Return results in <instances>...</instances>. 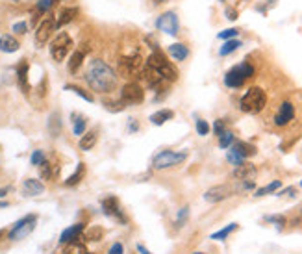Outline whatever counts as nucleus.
Here are the masks:
<instances>
[{
  "label": "nucleus",
  "instance_id": "3c124183",
  "mask_svg": "<svg viewBox=\"0 0 302 254\" xmlns=\"http://www.w3.org/2000/svg\"><path fill=\"white\" fill-rule=\"evenodd\" d=\"M137 253H139V254H152L147 247H143L141 243H137Z\"/></svg>",
  "mask_w": 302,
  "mask_h": 254
},
{
  "label": "nucleus",
  "instance_id": "473e14b6",
  "mask_svg": "<svg viewBox=\"0 0 302 254\" xmlns=\"http://www.w3.org/2000/svg\"><path fill=\"white\" fill-rule=\"evenodd\" d=\"M278 188H282V182H280V180H274V182H271L269 186H265V188H260V190L256 191V197H263V195H267V193H274Z\"/></svg>",
  "mask_w": 302,
  "mask_h": 254
},
{
  "label": "nucleus",
  "instance_id": "f257e3e1",
  "mask_svg": "<svg viewBox=\"0 0 302 254\" xmlns=\"http://www.w3.org/2000/svg\"><path fill=\"white\" fill-rule=\"evenodd\" d=\"M85 82L89 84L93 91L97 93H110L115 89L117 85V74L113 72L110 65L102 62V60H93L91 64L87 65L85 71Z\"/></svg>",
  "mask_w": 302,
  "mask_h": 254
},
{
  "label": "nucleus",
  "instance_id": "2eb2a0df",
  "mask_svg": "<svg viewBox=\"0 0 302 254\" xmlns=\"http://www.w3.org/2000/svg\"><path fill=\"white\" fill-rule=\"evenodd\" d=\"M85 230V225L84 223H76V225L69 226V228H65L61 236H60V243L61 245H67V243H72V241H78L82 238V234Z\"/></svg>",
  "mask_w": 302,
  "mask_h": 254
},
{
  "label": "nucleus",
  "instance_id": "1a4fd4ad",
  "mask_svg": "<svg viewBox=\"0 0 302 254\" xmlns=\"http://www.w3.org/2000/svg\"><path fill=\"white\" fill-rule=\"evenodd\" d=\"M145 99V91H143V87H141L137 82H130L122 87V91H121V100L124 102V104H141Z\"/></svg>",
  "mask_w": 302,
  "mask_h": 254
},
{
  "label": "nucleus",
  "instance_id": "dca6fc26",
  "mask_svg": "<svg viewBox=\"0 0 302 254\" xmlns=\"http://www.w3.org/2000/svg\"><path fill=\"white\" fill-rule=\"evenodd\" d=\"M230 150H232L234 154L241 156L243 160H246V158H252V156L256 154V147H254V145H250V143H246V141H234L232 147H230Z\"/></svg>",
  "mask_w": 302,
  "mask_h": 254
},
{
  "label": "nucleus",
  "instance_id": "4c0bfd02",
  "mask_svg": "<svg viewBox=\"0 0 302 254\" xmlns=\"http://www.w3.org/2000/svg\"><path fill=\"white\" fill-rule=\"evenodd\" d=\"M45 160H47V158H45V152H43V150H34V152H32V158H30L32 165H35V167H39Z\"/></svg>",
  "mask_w": 302,
  "mask_h": 254
},
{
  "label": "nucleus",
  "instance_id": "72a5a7b5",
  "mask_svg": "<svg viewBox=\"0 0 302 254\" xmlns=\"http://www.w3.org/2000/svg\"><path fill=\"white\" fill-rule=\"evenodd\" d=\"M232 143H234V134L230 132V130H226L225 134L219 135V147H221V148L232 147Z\"/></svg>",
  "mask_w": 302,
  "mask_h": 254
},
{
  "label": "nucleus",
  "instance_id": "f8f14e48",
  "mask_svg": "<svg viewBox=\"0 0 302 254\" xmlns=\"http://www.w3.org/2000/svg\"><path fill=\"white\" fill-rule=\"evenodd\" d=\"M54 30H56L54 17H47V19L37 26V32H35V43H37V47H41V45H45V43L49 41Z\"/></svg>",
  "mask_w": 302,
  "mask_h": 254
},
{
  "label": "nucleus",
  "instance_id": "49530a36",
  "mask_svg": "<svg viewBox=\"0 0 302 254\" xmlns=\"http://www.w3.org/2000/svg\"><path fill=\"white\" fill-rule=\"evenodd\" d=\"M26 30H28V24L26 22H15L13 24V32L15 34H26Z\"/></svg>",
  "mask_w": 302,
  "mask_h": 254
},
{
  "label": "nucleus",
  "instance_id": "ddd939ff",
  "mask_svg": "<svg viewBox=\"0 0 302 254\" xmlns=\"http://www.w3.org/2000/svg\"><path fill=\"white\" fill-rule=\"evenodd\" d=\"M121 69L128 74H139V71L143 69V58L139 52H134L132 56H122L121 58Z\"/></svg>",
  "mask_w": 302,
  "mask_h": 254
},
{
  "label": "nucleus",
  "instance_id": "c9c22d12",
  "mask_svg": "<svg viewBox=\"0 0 302 254\" xmlns=\"http://www.w3.org/2000/svg\"><path fill=\"white\" fill-rule=\"evenodd\" d=\"M104 106H106V110H108V112H115V113H117V112H122L126 104H124L122 100H115V102H110V100H108V102H104Z\"/></svg>",
  "mask_w": 302,
  "mask_h": 254
},
{
  "label": "nucleus",
  "instance_id": "393cba45",
  "mask_svg": "<svg viewBox=\"0 0 302 254\" xmlns=\"http://www.w3.org/2000/svg\"><path fill=\"white\" fill-rule=\"evenodd\" d=\"M97 137H99V135H97V130L85 132V134L80 137V143H78V145H80L82 150H91V148L95 147V143H97Z\"/></svg>",
  "mask_w": 302,
  "mask_h": 254
},
{
  "label": "nucleus",
  "instance_id": "603ef678",
  "mask_svg": "<svg viewBox=\"0 0 302 254\" xmlns=\"http://www.w3.org/2000/svg\"><path fill=\"white\" fill-rule=\"evenodd\" d=\"M2 236H4V230H0V238H2Z\"/></svg>",
  "mask_w": 302,
  "mask_h": 254
},
{
  "label": "nucleus",
  "instance_id": "423d86ee",
  "mask_svg": "<svg viewBox=\"0 0 302 254\" xmlns=\"http://www.w3.org/2000/svg\"><path fill=\"white\" fill-rule=\"evenodd\" d=\"M70 49H72V39H70L69 34L61 32L54 37V41L50 45V54L54 58V62H63L70 52Z\"/></svg>",
  "mask_w": 302,
  "mask_h": 254
},
{
  "label": "nucleus",
  "instance_id": "a211bd4d",
  "mask_svg": "<svg viewBox=\"0 0 302 254\" xmlns=\"http://www.w3.org/2000/svg\"><path fill=\"white\" fill-rule=\"evenodd\" d=\"M17 82H19V87L22 89V93L30 91V84H28V62L22 60L19 67H17Z\"/></svg>",
  "mask_w": 302,
  "mask_h": 254
},
{
  "label": "nucleus",
  "instance_id": "2f4dec72",
  "mask_svg": "<svg viewBox=\"0 0 302 254\" xmlns=\"http://www.w3.org/2000/svg\"><path fill=\"white\" fill-rule=\"evenodd\" d=\"M65 89H67V91H72V93H76L78 97H82V99L84 100H87V102H93V95H89V93L87 91H84V89H82V87H78V85H72V84H69V85H65Z\"/></svg>",
  "mask_w": 302,
  "mask_h": 254
},
{
  "label": "nucleus",
  "instance_id": "aec40b11",
  "mask_svg": "<svg viewBox=\"0 0 302 254\" xmlns=\"http://www.w3.org/2000/svg\"><path fill=\"white\" fill-rule=\"evenodd\" d=\"M78 13H80L78 7H63L56 19V28L63 26V24H69L70 21H74V17H78Z\"/></svg>",
  "mask_w": 302,
  "mask_h": 254
},
{
  "label": "nucleus",
  "instance_id": "f03ea898",
  "mask_svg": "<svg viewBox=\"0 0 302 254\" xmlns=\"http://www.w3.org/2000/svg\"><path fill=\"white\" fill-rule=\"evenodd\" d=\"M147 67L150 69H154L163 80H167V82H176L178 80V71H176V67L171 62H169L165 54L160 52V50H154L147 60Z\"/></svg>",
  "mask_w": 302,
  "mask_h": 254
},
{
  "label": "nucleus",
  "instance_id": "7c9ffc66",
  "mask_svg": "<svg viewBox=\"0 0 302 254\" xmlns=\"http://www.w3.org/2000/svg\"><path fill=\"white\" fill-rule=\"evenodd\" d=\"M234 230H238V225L236 223H232V225H228V226H225L223 230H219V232H215V234H211V240H215V241H225L230 234L234 232Z\"/></svg>",
  "mask_w": 302,
  "mask_h": 254
},
{
  "label": "nucleus",
  "instance_id": "39448f33",
  "mask_svg": "<svg viewBox=\"0 0 302 254\" xmlns=\"http://www.w3.org/2000/svg\"><path fill=\"white\" fill-rule=\"evenodd\" d=\"M187 160V152H176V150H162L152 158V167L154 169H169V167H175L180 165Z\"/></svg>",
  "mask_w": 302,
  "mask_h": 254
},
{
  "label": "nucleus",
  "instance_id": "13d9d810",
  "mask_svg": "<svg viewBox=\"0 0 302 254\" xmlns=\"http://www.w3.org/2000/svg\"><path fill=\"white\" fill-rule=\"evenodd\" d=\"M301 188H302V182H301Z\"/></svg>",
  "mask_w": 302,
  "mask_h": 254
},
{
  "label": "nucleus",
  "instance_id": "de8ad7c7",
  "mask_svg": "<svg viewBox=\"0 0 302 254\" xmlns=\"http://www.w3.org/2000/svg\"><path fill=\"white\" fill-rule=\"evenodd\" d=\"M226 19L228 21H236L238 19V9L236 7H226Z\"/></svg>",
  "mask_w": 302,
  "mask_h": 254
},
{
  "label": "nucleus",
  "instance_id": "bb28decb",
  "mask_svg": "<svg viewBox=\"0 0 302 254\" xmlns=\"http://www.w3.org/2000/svg\"><path fill=\"white\" fill-rule=\"evenodd\" d=\"M84 58L85 54L82 52V50H76V52H72V56H70L69 60V72H78V69L82 67V64H84Z\"/></svg>",
  "mask_w": 302,
  "mask_h": 254
},
{
  "label": "nucleus",
  "instance_id": "6ab92c4d",
  "mask_svg": "<svg viewBox=\"0 0 302 254\" xmlns=\"http://www.w3.org/2000/svg\"><path fill=\"white\" fill-rule=\"evenodd\" d=\"M22 191H24V195H28V197H35V195H41L43 191H45V186H43L39 180H35V178H28V180H24V184H22Z\"/></svg>",
  "mask_w": 302,
  "mask_h": 254
},
{
  "label": "nucleus",
  "instance_id": "4be33fe9",
  "mask_svg": "<svg viewBox=\"0 0 302 254\" xmlns=\"http://www.w3.org/2000/svg\"><path fill=\"white\" fill-rule=\"evenodd\" d=\"M19 41L13 36H2L0 37V52H17L19 50Z\"/></svg>",
  "mask_w": 302,
  "mask_h": 254
},
{
  "label": "nucleus",
  "instance_id": "79ce46f5",
  "mask_svg": "<svg viewBox=\"0 0 302 254\" xmlns=\"http://www.w3.org/2000/svg\"><path fill=\"white\" fill-rule=\"evenodd\" d=\"M208 132H210V125H208L204 119H198L197 121V134L198 135H208Z\"/></svg>",
  "mask_w": 302,
  "mask_h": 254
},
{
  "label": "nucleus",
  "instance_id": "412c9836",
  "mask_svg": "<svg viewBox=\"0 0 302 254\" xmlns=\"http://www.w3.org/2000/svg\"><path fill=\"white\" fill-rule=\"evenodd\" d=\"M169 54H171V58L176 60V62H183L185 58L189 56V49H187L183 43H173V45L169 47Z\"/></svg>",
  "mask_w": 302,
  "mask_h": 254
},
{
  "label": "nucleus",
  "instance_id": "f704fd0d",
  "mask_svg": "<svg viewBox=\"0 0 302 254\" xmlns=\"http://www.w3.org/2000/svg\"><path fill=\"white\" fill-rule=\"evenodd\" d=\"M39 175H41L43 180H50L52 178V165H50V162H45L39 165Z\"/></svg>",
  "mask_w": 302,
  "mask_h": 254
},
{
  "label": "nucleus",
  "instance_id": "f3484780",
  "mask_svg": "<svg viewBox=\"0 0 302 254\" xmlns=\"http://www.w3.org/2000/svg\"><path fill=\"white\" fill-rule=\"evenodd\" d=\"M254 177H256V167L248 162H243L234 169V178H238V180L245 182V180H252Z\"/></svg>",
  "mask_w": 302,
  "mask_h": 254
},
{
  "label": "nucleus",
  "instance_id": "a878e982",
  "mask_svg": "<svg viewBox=\"0 0 302 254\" xmlns=\"http://www.w3.org/2000/svg\"><path fill=\"white\" fill-rule=\"evenodd\" d=\"M49 132L52 137H58L61 134V119H60V113H52L49 117Z\"/></svg>",
  "mask_w": 302,
  "mask_h": 254
},
{
  "label": "nucleus",
  "instance_id": "b1692460",
  "mask_svg": "<svg viewBox=\"0 0 302 254\" xmlns=\"http://www.w3.org/2000/svg\"><path fill=\"white\" fill-rule=\"evenodd\" d=\"M84 177H85V165H84V163H78L76 171H74V173H72V175H70V177L65 180V186H67V188L78 186V184L84 180Z\"/></svg>",
  "mask_w": 302,
  "mask_h": 254
},
{
  "label": "nucleus",
  "instance_id": "5fc2aeb1",
  "mask_svg": "<svg viewBox=\"0 0 302 254\" xmlns=\"http://www.w3.org/2000/svg\"><path fill=\"white\" fill-rule=\"evenodd\" d=\"M11 2H19V0H11Z\"/></svg>",
  "mask_w": 302,
  "mask_h": 254
},
{
  "label": "nucleus",
  "instance_id": "58836bf2",
  "mask_svg": "<svg viewBox=\"0 0 302 254\" xmlns=\"http://www.w3.org/2000/svg\"><path fill=\"white\" fill-rule=\"evenodd\" d=\"M239 34L238 28H228V30H223L221 34H219V39H225V41H228V39H236V36Z\"/></svg>",
  "mask_w": 302,
  "mask_h": 254
},
{
  "label": "nucleus",
  "instance_id": "a19ab883",
  "mask_svg": "<svg viewBox=\"0 0 302 254\" xmlns=\"http://www.w3.org/2000/svg\"><path fill=\"white\" fill-rule=\"evenodd\" d=\"M102 234H104V230H100V228H93V230H89V232L85 234V240L99 241L100 238H102Z\"/></svg>",
  "mask_w": 302,
  "mask_h": 254
},
{
  "label": "nucleus",
  "instance_id": "a18cd8bd",
  "mask_svg": "<svg viewBox=\"0 0 302 254\" xmlns=\"http://www.w3.org/2000/svg\"><path fill=\"white\" fill-rule=\"evenodd\" d=\"M50 6H52V0H39L37 2V11L39 13H45V11H49Z\"/></svg>",
  "mask_w": 302,
  "mask_h": 254
},
{
  "label": "nucleus",
  "instance_id": "9b49d317",
  "mask_svg": "<svg viewBox=\"0 0 302 254\" xmlns=\"http://www.w3.org/2000/svg\"><path fill=\"white\" fill-rule=\"evenodd\" d=\"M232 197V188L230 186H213L204 193V200L210 202V204H217L223 202L226 198Z\"/></svg>",
  "mask_w": 302,
  "mask_h": 254
},
{
  "label": "nucleus",
  "instance_id": "5701e85b",
  "mask_svg": "<svg viewBox=\"0 0 302 254\" xmlns=\"http://www.w3.org/2000/svg\"><path fill=\"white\" fill-rule=\"evenodd\" d=\"M175 117V112L173 110H160V112H156L150 115V123L152 125H158V127H162L163 123H167Z\"/></svg>",
  "mask_w": 302,
  "mask_h": 254
},
{
  "label": "nucleus",
  "instance_id": "8fccbe9b",
  "mask_svg": "<svg viewBox=\"0 0 302 254\" xmlns=\"http://www.w3.org/2000/svg\"><path fill=\"white\" fill-rule=\"evenodd\" d=\"M130 132H137V121L135 119H130V127H128Z\"/></svg>",
  "mask_w": 302,
  "mask_h": 254
},
{
  "label": "nucleus",
  "instance_id": "4d7b16f0",
  "mask_svg": "<svg viewBox=\"0 0 302 254\" xmlns=\"http://www.w3.org/2000/svg\"><path fill=\"white\" fill-rule=\"evenodd\" d=\"M221 2H226V0H221Z\"/></svg>",
  "mask_w": 302,
  "mask_h": 254
},
{
  "label": "nucleus",
  "instance_id": "bf43d9fd",
  "mask_svg": "<svg viewBox=\"0 0 302 254\" xmlns=\"http://www.w3.org/2000/svg\"><path fill=\"white\" fill-rule=\"evenodd\" d=\"M87 254H93V253H87Z\"/></svg>",
  "mask_w": 302,
  "mask_h": 254
},
{
  "label": "nucleus",
  "instance_id": "9d476101",
  "mask_svg": "<svg viewBox=\"0 0 302 254\" xmlns=\"http://www.w3.org/2000/svg\"><path fill=\"white\" fill-rule=\"evenodd\" d=\"M102 212L108 215V217H113L115 221H119L121 225H126L128 219L126 215H124V212H122V208H121L119 200L115 197H106L104 200H102Z\"/></svg>",
  "mask_w": 302,
  "mask_h": 254
},
{
  "label": "nucleus",
  "instance_id": "20e7f679",
  "mask_svg": "<svg viewBox=\"0 0 302 254\" xmlns=\"http://www.w3.org/2000/svg\"><path fill=\"white\" fill-rule=\"evenodd\" d=\"M254 76V67L250 64H241V65H236L232 67L230 71L225 74V84L226 87H232V89H238L241 85L245 84L246 78Z\"/></svg>",
  "mask_w": 302,
  "mask_h": 254
},
{
  "label": "nucleus",
  "instance_id": "0eeeda50",
  "mask_svg": "<svg viewBox=\"0 0 302 254\" xmlns=\"http://www.w3.org/2000/svg\"><path fill=\"white\" fill-rule=\"evenodd\" d=\"M35 221H37L35 215H26V217H22L21 221H17V223L13 225V228H11L9 234H7V238H9L11 241L24 240V238H26V236H28V234L35 228Z\"/></svg>",
  "mask_w": 302,
  "mask_h": 254
},
{
  "label": "nucleus",
  "instance_id": "37998d69",
  "mask_svg": "<svg viewBox=\"0 0 302 254\" xmlns=\"http://www.w3.org/2000/svg\"><path fill=\"white\" fill-rule=\"evenodd\" d=\"M226 160H228V162L232 163V165H236V167H238V165H241V163L245 162V160H243V158H241V156L234 154L232 150H230V152H228V156H226Z\"/></svg>",
  "mask_w": 302,
  "mask_h": 254
},
{
  "label": "nucleus",
  "instance_id": "6e6552de",
  "mask_svg": "<svg viewBox=\"0 0 302 254\" xmlns=\"http://www.w3.org/2000/svg\"><path fill=\"white\" fill-rule=\"evenodd\" d=\"M156 28L160 32H165L169 36H176L178 30H180V21H178V15L175 11H165L163 15L158 17L156 21Z\"/></svg>",
  "mask_w": 302,
  "mask_h": 254
},
{
  "label": "nucleus",
  "instance_id": "cd10ccee",
  "mask_svg": "<svg viewBox=\"0 0 302 254\" xmlns=\"http://www.w3.org/2000/svg\"><path fill=\"white\" fill-rule=\"evenodd\" d=\"M85 117L84 115H78V113H72V132L76 135H84L85 134Z\"/></svg>",
  "mask_w": 302,
  "mask_h": 254
},
{
  "label": "nucleus",
  "instance_id": "6e6d98bb",
  "mask_svg": "<svg viewBox=\"0 0 302 254\" xmlns=\"http://www.w3.org/2000/svg\"><path fill=\"white\" fill-rule=\"evenodd\" d=\"M193 254H202V253H193Z\"/></svg>",
  "mask_w": 302,
  "mask_h": 254
},
{
  "label": "nucleus",
  "instance_id": "c03bdc74",
  "mask_svg": "<svg viewBox=\"0 0 302 254\" xmlns=\"http://www.w3.org/2000/svg\"><path fill=\"white\" fill-rule=\"evenodd\" d=\"M213 132H215V135L225 134V132H226V125H225V121H221V119L215 121V125H213Z\"/></svg>",
  "mask_w": 302,
  "mask_h": 254
},
{
  "label": "nucleus",
  "instance_id": "e433bc0d",
  "mask_svg": "<svg viewBox=\"0 0 302 254\" xmlns=\"http://www.w3.org/2000/svg\"><path fill=\"white\" fill-rule=\"evenodd\" d=\"M187 217H189V208H187V206H183L182 210L178 212V215H176V226H178V228L183 226V223L187 221Z\"/></svg>",
  "mask_w": 302,
  "mask_h": 254
},
{
  "label": "nucleus",
  "instance_id": "4468645a",
  "mask_svg": "<svg viewBox=\"0 0 302 254\" xmlns=\"http://www.w3.org/2000/svg\"><path fill=\"white\" fill-rule=\"evenodd\" d=\"M293 117H295V108H293L291 102L286 100V102H282L276 115H274V125L276 127H288L289 123L293 121Z\"/></svg>",
  "mask_w": 302,
  "mask_h": 254
},
{
  "label": "nucleus",
  "instance_id": "09e8293b",
  "mask_svg": "<svg viewBox=\"0 0 302 254\" xmlns=\"http://www.w3.org/2000/svg\"><path fill=\"white\" fill-rule=\"evenodd\" d=\"M108 254H124V249H122L121 243H113V247L110 249V253Z\"/></svg>",
  "mask_w": 302,
  "mask_h": 254
},
{
  "label": "nucleus",
  "instance_id": "c85d7f7f",
  "mask_svg": "<svg viewBox=\"0 0 302 254\" xmlns=\"http://www.w3.org/2000/svg\"><path fill=\"white\" fill-rule=\"evenodd\" d=\"M239 47H241V41H239V39H228V41H225V45L219 49V54H221V56H228V54L236 52Z\"/></svg>",
  "mask_w": 302,
  "mask_h": 254
},
{
  "label": "nucleus",
  "instance_id": "ea45409f",
  "mask_svg": "<svg viewBox=\"0 0 302 254\" xmlns=\"http://www.w3.org/2000/svg\"><path fill=\"white\" fill-rule=\"evenodd\" d=\"M265 221H267V223H274L278 228H282V226L286 225V217H284V215H267Z\"/></svg>",
  "mask_w": 302,
  "mask_h": 254
},
{
  "label": "nucleus",
  "instance_id": "7ed1b4c3",
  "mask_svg": "<svg viewBox=\"0 0 302 254\" xmlns=\"http://www.w3.org/2000/svg\"><path fill=\"white\" fill-rule=\"evenodd\" d=\"M267 104V97L261 87H250L239 100V108L245 113H260Z\"/></svg>",
  "mask_w": 302,
  "mask_h": 254
},
{
  "label": "nucleus",
  "instance_id": "c756f323",
  "mask_svg": "<svg viewBox=\"0 0 302 254\" xmlns=\"http://www.w3.org/2000/svg\"><path fill=\"white\" fill-rule=\"evenodd\" d=\"M63 254H87V249H85L84 243L72 241V243H67V245H65Z\"/></svg>",
  "mask_w": 302,
  "mask_h": 254
},
{
  "label": "nucleus",
  "instance_id": "864d4df0",
  "mask_svg": "<svg viewBox=\"0 0 302 254\" xmlns=\"http://www.w3.org/2000/svg\"><path fill=\"white\" fill-rule=\"evenodd\" d=\"M156 2H158V4H162V2H163V0H156Z\"/></svg>",
  "mask_w": 302,
  "mask_h": 254
}]
</instances>
